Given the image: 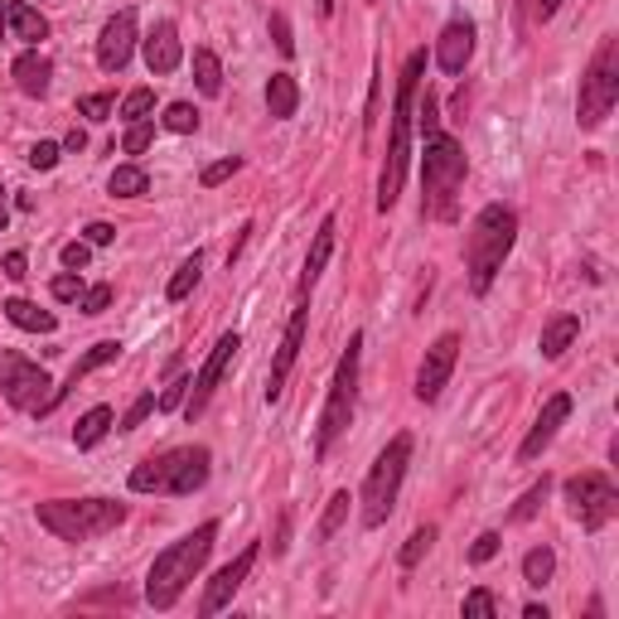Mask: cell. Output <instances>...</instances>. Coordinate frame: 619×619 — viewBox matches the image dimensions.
Wrapping results in <instances>:
<instances>
[{"label": "cell", "mask_w": 619, "mask_h": 619, "mask_svg": "<svg viewBox=\"0 0 619 619\" xmlns=\"http://www.w3.org/2000/svg\"><path fill=\"white\" fill-rule=\"evenodd\" d=\"M237 349H243V334H223L214 349H208V359L199 363V373L189 378V392H184V416L189 421H199L204 412H208V398L218 392V383H223V373H228V363L237 359Z\"/></svg>", "instance_id": "cell-12"}, {"label": "cell", "mask_w": 619, "mask_h": 619, "mask_svg": "<svg viewBox=\"0 0 619 619\" xmlns=\"http://www.w3.org/2000/svg\"><path fill=\"white\" fill-rule=\"evenodd\" d=\"M513 243H518V214L508 204L479 208V218L470 223V237H465V271H470L474 296H484L494 286V276L504 271Z\"/></svg>", "instance_id": "cell-1"}, {"label": "cell", "mask_w": 619, "mask_h": 619, "mask_svg": "<svg viewBox=\"0 0 619 619\" xmlns=\"http://www.w3.org/2000/svg\"><path fill=\"white\" fill-rule=\"evenodd\" d=\"M6 223H10V208H6V199H0V233H6Z\"/></svg>", "instance_id": "cell-53"}, {"label": "cell", "mask_w": 619, "mask_h": 619, "mask_svg": "<svg viewBox=\"0 0 619 619\" xmlns=\"http://www.w3.org/2000/svg\"><path fill=\"white\" fill-rule=\"evenodd\" d=\"M49 388H54V383H49V373L39 363H30L24 353H0V398H6L10 406L44 416Z\"/></svg>", "instance_id": "cell-10"}, {"label": "cell", "mask_w": 619, "mask_h": 619, "mask_svg": "<svg viewBox=\"0 0 619 619\" xmlns=\"http://www.w3.org/2000/svg\"><path fill=\"white\" fill-rule=\"evenodd\" d=\"M184 392H189V383H169L161 398H155V412H175V406H184Z\"/></svg>", "instance_id": "cell-47"}, {"label": "cell", "mask_w": 619, "mask_h": 619, "mask_svg": "<svg viewBox=\"0 0 619 619\" xmlns=\"http://www.w3.org/2000/svg\"><path fill=\"white\" fill-rule=\"evenodd\" d=\"M474 54V24L470 20H451L436 39V63L445 73H465V63Z\"/></svg>", "instance_id": "cell-18"}, {"label": "cell", "mask_w": 619, "mask_h": 619, "mask_svg": "<svg viewBox=\"0 0 619 619\" xmlns=\"http://www.w3.org/2000/svg\"><path fill=\"white\" fill-rule=\"evenodd\" d=\"M406 465H412V436H392L388 451L373 460L363 479V528H383L398 508V494H402V479H406Z\"/></svg>", "instance_id": "cell-8"}, {"label": "cell", "mask_w": 619, "mask_h": 619, "mask_svg": "<svg viewBox=\"0 0 619 619\" xmlns=\"http://www.w3.org/2000/svg\"><path fill=\"white\" fill-rule=\"evenodd\" d=\"M126 518V504L112 498H49L39 504V528H49L59 543H92V537L112 533Z\"/></svg>", "instance_id": "cell-6"}, {"label": "cell", "mask_w": 619, "mask_h": 619, "mask_svg": "<svg viewBox=\"0 0 619 619\" xmlns=\"http://www.w3.org/2000/svg\"><path fill=\"white\" fill-rule=\"evenodd\" d=\"M112 107H116V102H112V92H92V97L78 102V116H87V122H107Z\"/></svg>", "instance_id": "cell-36"}, {"label": "cell", "mask_w": 619, "mask_h": 619, "mask_svg": "<svg viewBox=\"0 0 619 619\" xmlns=\"http://www.w3.org/2000/svg\"><path fill=\"white\" fill-rule=\"evenodd\" d=\"M6 320L20 324V329H30V334H54V329H59L54 314L30 306V300H6Z\"/></svg>", "instance_id": "cell-26"}, {"label": "cell", "mask_w": 619, "mask_h": 619, "mask_svg": "<svg viewBox=\"0 0 619 619\" xmlns=\"http://www.w3.org/2000/svg\"><path fill=\"white\" fill-rule=\"evenodd\" d=\"M306 329H310V306H300V310L291 314V324H286V334H281V349H276V359H271L267 402L281 398L286 378H291V368H296V359H300V344H306Z\"/></svg>", "instance_id": "cell-15"}, {"label": "cell", "mask_w": 619, "mask_h": 619, "mask_svg": "<svg viewBox=\"0 0 619 619\" xmlns=\"http://www.w3.org/2000/svg\"><path fill=\"white\" fill-rule=\"evenodd\" d=\"M547 489H551V479H547V474H543V484H533V489H528V494L518 498V508H513V523H528L533 513L543 508V498H547Z\"/></svg>", "instance_id": "cell-35"}, {"label": "cell", "mask_w": 619, "mask_h": 619, "mask_svg": "<svg viewBox=\"0 0 619 619\" xmlns=\"http://www.w3.org/2000/svg\"><path fill=\"white\" fill-rule=\"evenodd\" d=\"M349 489H339L334 498H329V508H324V518H320V528H314V537H320V543H329V537H334L339 528H344V518H349Z\"/></svg>", "instance_id": "cell-32"}, {"label": "cell", "mask_w": 619, "mask_h": 619, "mask_svg": "<svg viewBox=\"0 0 619 619\" xmlns=\"http://www.w3.org/2000/svg\"><path fill=\"white\" fill-rule=\"evenodd\" d=\"M199 276H204V252H194V257H184L179 261V271L175 276H169V300H184V296H189L194 291V286H199Z\"/></svg>", "instance_id": "cell-30"}, {"label": "cell", "mask_w": 619, "mask_h": 619, "mask_svg": "<svg viewBox=\"0 0 619 619\" xmlns=\"http://www.w3.org/2000/svg\"><path fill=\"white\" fill-rule=\"evenodd\" d=\"M131 54H136V16L131 10H116V16L102 24V39H97V63L107 73H122Z\"/></svg>", "instance_id": "cell-14"}, {"label": "cell", "mask_w": 619, "mask_h": 619, "mask_svg": "<svg viewBox=\"0 0 619 619\" xmlns=\"http://www.w3.org/2000/svg\"><path fill=\"white\" fill-rule=\"evenodd\" d=\"M194 83H199L204 97H218L223 92V63L214 49H194Z\"/></svg>", "instance_id": "cell-28"}, {"label": "cell", "mask_w": 619, "mask_h": 619, "mask_svg": "<svg viewBox=\"0 0 619 619\" xmlns=\"http://www.w3.org/2000/svg\"><path fill=\"white\" fill-rule=\"evenodd\" d=\"M10 73H16V87L24 92V97H44V92H49V78H54V63L39 54V49H24Z\"/></svg>", "instance_id": "cell-20"}, {"label": "cell", "mask_w": 619, "mask_h": 619, "mask_svg": "<svg viewBox=\"0 0 619 619\" xmlns=\"http://www.w3.org/2000/svg\"><path fill=\"white\" fill-rule=\"evenodd\" d=\"M107 431H112V406H92V412L73 426V445H78V451H92V445L107 436Z\"/></svg>", "instance_id": "cell-27"}, {"label": "cell", "mask_w": 619, "mask_h": 619, "mask_svg": "<svg viewBox=\"0 0 619 619\" xmlns=\"http://www.w3.org/2000/svg\"><path fill=\"white\" fill-rule=\"evenodd\" d=\"M296 107H300L296 78L291 73H271V83H267V112L276 116V122H286V116H296Z\"/></svg>", "instance_id": "cell-25"}, {"label": "cell", "mask_w": 619, "mask_h": 619, "mask_svg": "<svg viewBox=\"0 0 619 619\" xmlns=\"http://www.w3.org/2000/svg\"><path fill=\"white\" fill-rule=\"evenodd\" d=\"M165 126L179 131V136H189V131H199V112H194L189 102H169V107H165Z\"/></svg>", "instance_id": "cell-34"}, {"label": "cell", "mask_w": 619, "mask_h": 619, "mask_svg": "<svg viewBox=\"0 0 619 619\" xmlns=\"http://www.w3.org/2000/svg\"><path fill=\"white\" fill-rule=\"evenodd\" d=\"M465 615L470 619H494L498 615V600L489 596V590H470V596H465Z\"/></svg>", "instance_id": "cell-39"}, {"label": "cell", "mask_w": 619, "mask_h": 619, "mask_svg": "<svg viewBox=\"0 0 619 619\" xmlns=\"http://www.w3.org/2000/svg\"><path fill=\"white\" fill-rule=\"evenodd\" d=\"M619 102V39L610 34L605 44L596 49V59H590V69L581 78V97H576V122L586 131H596L605 116L615 112Z\"/></svg>", "instance_id": "cell-9"}, {"label": "cell", "mask_w": 619, "mask_h": 619, "mask_svg": "<svg viewBox=\"0 0 619 619\" xmlns=\"http://www.w3.org/2000/svg\"><path fill=\"white\" fill-rule=\"evenodd\" d=\"M494 557H498V533H479V537H474V547H470V561L484 566V561H494Z\"/></svg>", "instance_id": "cell-41"}, {"label": "cell", "mask_w": 619, "mask_h": 619, "mask_svg": "<svg viewBox=\"0 0 619 619\" xmlns=\"http://www.w3.org/2000/svg\"><path fill=\"white\" fill-rule=\"evenodd\" d=\"M421 184H426V199H421V214L426 218H455V199L460 184H465V151H460L455 136L445 131H426V155H421Z\"/></svg>", "instance_id": "cell-4"}, {"label": "cell", "mask_w": 619, "mask_h": 619, "mask_svg": "<svg viewBox=\"0 0 619 619\" xmlns=\"http://www.w3.org/2000/svg\"><path fill=\"white\" fill-rule=\"evenodd\" d=\"M334 233H339V223H334V218H324V223H320V233H314V243H310L306 271H300V291H310V286L324 276L329 257H334Z\"/></svg>", "instance_id": "cell-23"}, {"label": "cell", "mask_w": 619, "mask_h": 619, "mask_svg": "<svg viewBox=\"0 0 619 619\" xmlns=\"http://www.w3.org/2000/svg\"><path fill=\"white\" fill-rule=\"evenodd\" d=\"M112 306V286H92V291H83V314H102Z\"/></svg>", "instance_id": "cell-44"}, {"label": "cell", "mask_w": 619, "mask_h": 619, "mask_svg": "<svg viewBox=\"0 0 619 619\" xmlns=\"http://www.w3.org/2000/svg\"><path fill=\"white\" fill-rule=\"evenodd\" d=\"M566 416H571V398H566V392H557V398H547L543 416H537V426L528 431V441L518 445V460H523V465H528V460H537L551 441H557V431H561V421H566Z\"/></svg>", "instance_id": "cell-17"}, {"label": "cell", "mask_w": 619, "mask_h": 619, "mask_svg": "<svg viewBox=\"0 0 619 619\" xmlns=\"http://www.w3.org/2000/svg\"><path fill=\"white\" fill-rule=\"evenodd\" d=\"M151 141H155V122H146V116H141V122H131V131H126L122 146H126V155H141V151L151 146Z\"/></svg>", "instance_id": "cell-38"}, {"label": "cell", "mask_w": 619, "mask_h": 619, "mask_svg": "<svg viewBox=\"0 0 619 619\" xmlns=\"http://www.w3.org/2000/svg\"><path fill=\"white\" fill-rule=\"evenodd\" d=\"M214 537H218V523H199L194 533H184L179 543H169L161 557H155L151 576H146V600L155 605V610H169L184 586L199 576V566L208 561V551H214Z\"/></svg>", "instance_id": "cell-2"}, {"label": "cell", "mask_w": 619, "mask_h": 619, "mask_svg": "<svg viewBox=\"0 0 619 619\" xmlns=\"http://www.w3.org/2000/svg\"><path fill=\"white\" fill-rule=\"evenodd\" d=\"M87 247H107L112 243V237H116V228H112V223H87Z\"/></svg>", "instance_id": "cell-49"}, {"label": "cell", "mask_w": 619, "mask_h": 619, "mask_svg": "<svg viewBox=\"0 0 619 619\" xmlns=\"http://www.w3.org/2000/svg\"><path fill=\"white\" fill-rule=\"evenodd\" d=\"M576 334H581V320H576V314H557V320L543 324L537 349H543V359H561V353L576 344Z\"/></svg>", "instance_id": "cell-24"}, {"label": "cell", "mask_w": 619, "mask_h": 619, "mask_svg": "<svg viewBox=\"0 0 619 619\" xmlns=\"http://www.w3.org/2000/svg\"><path fill=\"white\" fill-rule=\"evenodd\" d=\"M141 49H146V63H151V73H175L179 69V59H184V44H179V30L169 20H161L155 30L141 39Z\"/></svg>", "instance_id": "cell-19"}, {"label": "cell", "mask_w": 619, "mask_h": 619, "mask_svg": "<svg viewBox=\"0 0 619 619\" xmlns=\"http://www.w3.org/2000/svg\"><path fill=\"white\" fill-rule=\"evenodd\" d=\"M151 107H155V92H151V87H136V92H126L122 116H126V122H141V116H146Z\"/></svg>", "instance_id": "cell-37"}, {"label": "cell", "mask_w": 619, "mask_h": 619, "mask_svg": "<svg viewBox=\"0 0 619 619\" xmlns=\"http://www.w3.org/2000/svg\"><path fill=\"white\" fill-rule=\"evenodd\" d=\"M252 561H257V547H243L237 557L223 566V571L208 581V590H204V605H199V615L208 619V615H218L223 605H233V596L243 590V581H247V571H252Z\"/></svg>", "instance_id": "cell-16"}, {"label": "cell", "mask_w": 619, "mask_h": 619, "mask_svg": "<svg viewBox=\"0 0 619 619\" xmlns=\"http://www.w3.org/2000/svg\"><path fill=\"white\" fill-rule=\"evenodd\" d=\"M431 543H436V528H431V523H426V528H416L412 537H406V547H402V571H412V566L431 551Z\"/></svg>", "instance_id": "cell-33"}, {"label": "cell", "mask_w": 619, "mask_h": 619, "mask_svg": "<svg viewBox=\"0 0 619 619\" xmlns=\"http://www.w3.org/2000/svg\"><path fill=\"white\" fill-rule=\"evenodd\" d=\"M0 16H6L10 34L24 39V44H39V39H49V20L39 16L34 6H24V0H6V6H0Z\"/></svg>", "instance_id": "cell-22"}, {"label": "cell", "mask_w": 619, "mask_h": 619, "mask_svg": "<svg viewBox=\"0 0 619 619\" xmlns=\"http://www.w3.org/2000/svg\"><path fill=\"white\" fill-rule=\"evenodd\" d=\"M271 39H276V49H281L286 59L296 54V39H291V24H286V16H271Z\"/></svg>", "instance_id": "cell-43"}, {"label": "cell", "mask_w": 619, "mask_h": 619, "mask_svg": "<svg viewBox=\"0 0 619 619\" xmlns=\"http://www.w3.org/2000/svg\"><path fill=\"white\" fill-rule=\"evenodd\" d=\"M566 504L586 533H600L619 513V494L605 474H576V479H566Z\"/></svg>", "instance_id": "cell-11"}, {"label": "cell", "mask_w": 619, "mask_h": 619, "mask_svg": "<svg viewBox=\"0 0 619 619\" xmlns=\"http://www.w3.org/2000/svg\"><path fill=\"white\" fill-rule=\"evenodd\" d=\"M30 165L34 169H54L59 165V146H54V141H39V146L30 151Z\"/></svg>", "instance_id": "cell-45"}, {"label": "cell", "mask_w": 619, "mask_h": 619, "mask_svg": "<svg viewBox=\"0 0 619 619\" xmlns=\"http://www.w3.org/2000/svg\"><path fill=\"white\" fill-rule=\"evenodd\" d=\"M6 276L10 281H24V276H30L24 271V252H6Z\"/></svg>", "instance_id": "cell-50"}, {"label": "cell", "mask_w": 619, "mask_h": 619, "mask_svg": "<svg viewBox=\"0 0 619 619\" xmlns=\"http://www.w3.org/2000/svg\"><path fill=\"white\" fill-rule=\"evenodd\" d=\"M49 291H54V300H78V296H83V281L69 271V276H54V286H49Z\"/></svg>", "instance_id": "cell-46"}, {"label": "cell", "mask_w": 619, "mask_h": 619, "mask_svg": "<svg viewBox=\"0 0 619 619\" xmlns=\"http://www.w3.org/2000/svg\"><path fill=\"white\" fill-rule=\"evenodd\" d=\"M359 359H363V334L349 339L344 359L334 368V383H329V398H324V412H320V431H314V455H329L344 431L353 426V406H359Z\"/></svg>", "instance_id": "cell-7"}, {"label": "cell", "mask_w": 619, "mask_h": 619, "mask_svg": "<svg viewBox=\"0 0 619 619\" xmlns=\"http://www.w3.org/2000/svg\"><path fill=\"white\" fill-rule=\"evenodd\" d=\"M237 169H243V161H237V155H228V161H218V165H208L204 169V189H214V184H223V179H228V175H237Z\"/></svg>", "instance_id": "cell-42"}, {"label": "cell", "mask_w": 619, "mask_h": 619, "mask_svg": "<svg viewBox=\"0 0 619 619\" xmlns=\"http://www.w3.org/2000/svg\"><path fill=\"white\" fill-rule=\"evenodd\" d=\"M551 571H557V557H551V547H533L528 557H523V581H528V586H547Z\"/></svg>", "instance_id": "cell-31"}, {"label": "cell", "mask_w": 619, "mask_h": 619, "mask_svg": "<svg viewBox=\"0 0 619 619\" xmlns=\"http://www.w3.org/2000/svg\"><path fill=\"white\" fill-rule=\"evenodd\" d=\"M455 359H460V334L451 329V334H441L436 344L426 349V359L416 368V398L421 402H436L445 392V383H451V373H455Z\"/></svg>", "instance_id": "cell-13"}, {"label": "cell", "mask_w": 619, "mask_h": 619, "mask_svg": "<svg viewBox=\"0 0 619 619\" xmlns=\"http://www.w3.org/2000/svg\"><path fill=\"white\" fill-rule=\"evenodd\" d=\"M116 353H122V344H116V339H102V344H92V349L83 353V359H78V363H73V373H69V388H59V392H54V398H49V406H44V416H49V412H54V406H59L63 398H69V392H73L78 383H83V378L92 373V368H102V363H112V359H116Z\"/></svg>", "instance_id": "cell-21"}, {"label": "cell", "mask_w": 619, "mask_h": 619, "mask_svg": "<svg viewBox=\"0 0 619 619\" xmlns=\"http://www.w3.org/2000/svg\"><path fill=\"white\" fill-rule=\"evenodd\" d=\"M63 146H69V151H83L87 136H83V131H69V141H63Z\"/></svg>", "instance_id": "cell-51"}, {"label": "cell", "mask_w": 619, "mask_h": 619, "mask_svg": "<svg viewBox=\"0 0 619 619\" xmlns=\"http://www.w3.org/2000/svg\"><path fill=\"white\" fill-rule=\"evenodd\" d=\"M151 412H155V392H141V398L131 402V412L122 416V426H116V431H136V426H141V421H146Z\"/></svg>", "instance_id": "cell-40"}, {"label": "cell", "mask_w": 619, "mask_h": 619, "mask_svg": "<svg viewBox=\"0 0 619 619\" xmlns=\"http://www.w3.org/2000/svg\"><path fill=\"white\" fill-rule=\"evenodd\" d=\"M87 243H63V267H69V271H83L87 267Z\"/></svg>", "instance_id": "cell-48"}, {"label": "cell", "mask_w": 619, "mask_h": 619, "mask_svg": "<svg viewBox=\"0 0 619 619\" xmlns=\"http://www.w3.org/2000/svg\"><path fill=\"white\" fill-rule=\"evenodd\" d=\"M107 189L116 194V199H141V194L151 189V175L141 165H122V169H112V184Z\"/></svg>", "instance_id": "cell-29"}, {"label": "cell", "mask_w": 619, "mask_h": 619, "mask_svg": "<svg viewBox=\"0 0 619 619\" xmlns=\"http://www.w3.org/2000/svg\"><path fill=\"white\" fill-rule=\"evenodd\" d=\"M537 10H543V20H551L561 10V0H537Z\"/></svg>", "instance_id": "cell-52"}, {"label": "cell", "mask_w": 619, "mask_h": 619, "mask_svg": "<svg viewBox=\"0 0 619 619\" xmlns=\"http://www.w3.org/2000/svg\"><path fill=\"white\" fill-rule=\"evenodd\" d=\"M208 474H214V455L204 451V445H179V451H165L146 460V465L131 470V489L136 494H194L208 484Z\"/></svg>", "instance_id": "cell-5"}, {"label": "cell", "mask_w": 619, "mask_h": 619, "mask_svg": "<svg viewBox=\"0 0 619 619\" xmlns=\"http://www.w3.org/2000/svg\"><path fill=\"white\" fill-rule=\"evenodd\" d=\"M329 10H334V0H320V16H329Z\"/></svg>", "instance_id": "cell-54"}, {"label": "cell", "mask_w": 619, "mask_h": 619, "mask_svg": "<svg viewBox=\"0 0 619 619\" xmlns=\"http://www.w3.org/2000/svg\"><path fill=\"white\" fill-rule=\"evenodd\" d=\"M426 73V54H412L398 73V97H392V141H388V165H383V179H378V208L398 204L402 194V179H406V151H412V102H416V83Z\"/></svg>", "instance_id": "cell-3"}]
</instances>
